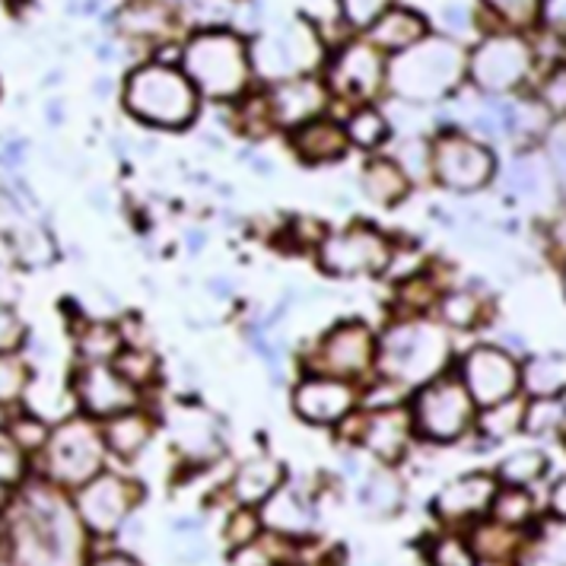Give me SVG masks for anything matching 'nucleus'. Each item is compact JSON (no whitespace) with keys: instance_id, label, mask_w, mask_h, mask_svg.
Wrapping results in <instances>:
<instances>
[{"instance_id":"052dcab7","label":"nucleus","mask_w":566,"mask_h":566,"mask_svg":"<svg viewBox=\"0 0 566 566\" xmlns=\"http://www.w3.org/2000/svg\"><path fill=\"white\" fill-rule=\"evenodd\" d=\"M0 566H17L13 560H0Z\"/></svg>"},{"instance_id":"de8ad7c7","label":"nucleus","mask_w":566,"mask_h":566,"mask_svg":"<svg viewBox=\"0 0 566 566\" xmlns=\"http://www.w3.org/2000/svg\"><path fill=\"white\" fill-rule=\"evenodd\" d=\"M29 328L13 306H0V354H20L27 347Z\"/></svg>"},{"instance_id":"aec40b11","label":"nucleus","mask_w":566,"mask_h":566,"mask_svg":"<svg viewBox=\"0 0 566 566\" xmlns=\"http://www.w3.org/2000/svg\"><path fill=\"white\" fill-rule=\"evenodd\" d=\"M261 528L283 541L306 538L315 525V506L296 488H277L261 503Z\"/></svg>"},{"instance_id":"f03ea898","label":"nucleus","mask_w":566,"mask_h":566,"mask_svg":"<svg viewBox=\"0 0 566 566\" xmlns=\"http://www.w3.org/2000/svg\"><path fill=\"white\" fill-rule=\"evenodd\" d=\"M449 357L452 340L439 322L423 315H405L379 335L376 373L388 386L420 388L437 379Z\"/></svg>"},{"instance_id":"8fccbe9b","label":"nucleus","mask_w":566,"mask_h":566,"mask_svg":"<svg viewBox=\"0 0 566 566\" xmlns=\"http://www.w3.org/2000/svg\"><path fill=\"white\" fill-rule=\"evenodd\" d=\"M544 159L551 166V176L554 181L566 188V122H557L547 130V140H544Z\"/></svg>"},{"instance_id":"9b49d317","label":"nucleus","mask_w":566,"mask_h":566,"mask_svg":"<svg viewBox=\"0 0 566 566\" xmlns=\"http://www.w3.org/2000/svg\"><path fill=\"white\" fill-rule=\"evenodd\" d=\"M496 172V159L481 140L462 130H446L430 144V179L449 191H478Z\"/></svg>"},{"instance_id":"37998d69","label":"nucleus","mask_w":566,"mask_h":566,"mask_svg":"<svg viewBox=\"0 0 566 566\" xmlns=\"http://www.w3.org/2000/svg\"><path fill=\"white\" fill-rule=\"evenodd\" d=\"M513 532L506 528V525H488V528H478L474 532V544H471V551L478 554V557H484V560H506L510 557V551H513Z\"/></svg>"},{"instance_id":"ea45409f","label":"nucleus","mask_w":566,"mask_h":566,"mask_svg":"<svg viewBox=\"0 0 566 566\" xmlns=\"http://www.w3.org/2000/svg\"><path fill=\"white\" fill-rule=\"evenodd\" d=\"M544 468H547V459L535 452V449H522V452H515L510 455L503 468H500V474H503V481L510 484V488H528V484H535L541 474H544Z\"/></svg>"},{"instance_id":"f8f14e48","label":"nucleus","mask_w":566,"mask_h":566,"mask_svg":"<svg viewBox=\"0 0 566 566\" xmlns=\"http://www.w3.org/2000/svg\"><path fill=\"white\" fill-rule=\"evenodd\" d=\"M137 503H140V488L112 471H99L93 481L74 490V510L83 528L99 538H112L134 515Z\"/></svg>"},{"instance_id":"423d86ee","label":"nucleus","mask_w":566,"mask_h":566,"mask_svg":"<svg viewBox=\"0 0 566 566\" xmlns=\"http://www.w3.org/2000/svg\"><path fill=\"white\" fill-rule=\"evenodd\" d=\"M105 455L108 449L99 420L80 413L52 427V437L42 449V471L45 481H52L61 490H77L103 471Z\"/></svg>"},{"instance_id":"a878e982","label":"nucleus","mask_w":566,"mask_h":566,"mask_svg":"<svg viewBox=\"0 0 566 566\" xmlns=\"http://www.w3.org/2000/svg\"><path fill=\"white\" fill-rule=\"evenodd\" d=\"M427 35V23L420 13H413L411 7H388L386 13L369 27V42L379 52H405L417 45Z\"/></svg>"},{"instance_id":"b1692460","label":"nucleus","mask_w":566,"mask_h":566,"mask_svg":"<svg viewBox=\"0 0 566 566\" xmlns=\"http://www.w3.org/2000/svg\"><path fill=\"white\" fill-rule=\"evenodd\" d=\"M360 188L366 201H373L382 210H395L408 195H411V179L405 176V169L388 159V156H373L360 172Z\"/></svg>"},{"instance_id":"9d476101","label":"nucleus","mask_w":566,"mask_h":566,"mask_svg":"<svg viewBox=\"0 0 566 566\" xmlns=\"http://www.w3.org/2000/svg\"><path fill=\"white\" fill-rule=\"evenodd\" d=\"M474 401L462 386V379H430L420 386L411 398L413 433L433 442H452L471 427L474 420Z\"/></svg>"},{"instance_id":"bb28decb","label":"nucleus","mask_w":566,"mask_h":566,"mask_svg":"<svg viewBox=\"0 0 566 566\" xmlns=\"http://www.w3.org/2000/svg\"><path fill=\"white\" fill-rule=\"evenodd\" d=\"M3 245H7L10 261L20 264V268H29V271L52 264L54 255H57L52 232L45 230V227H39V223H32V220H20L13 230H7Z\"/></svg>"},{"instance_id":"a211bd4d","label":"nucleus","mask_w":566,"mask_h":566,"mask_svg":"<svg viewBox=\"0 0 566 566\" xmlns=\"http://www.w3.org/2000/svg\"><path fill=\"white\" fill-rule=\"evenodd\" d=\"M347 423L357 427V442L366 452H373L379 462L395 464L408 452V442L413 437L411 411L398 405H382V408H366L347 417Z\"/></svg>"},{"instance_id":"6ab92c4d","label":"nucleus","mask_w":566,"mask_h":566,"mask_svg":"<svg viewBox=\"0 0 566 566\" xmlns=\"http://www.w3.org/2000/svg\"><path fill=\"white\" fill-rule=\"evenodd\" d=\"M264 105H268L271 128H303L312 118H322L328 105V83L315 77L283 80V83H274Z\"/></svg>"},{"instance_id":"680f3d73","label":"nucleus","mask_w":566,"mask_h":566,"mask_svg":"<svg viewBox=\"0 0 566 566\" xmlns=\"http://www.w3.org/2000/svg\"><path fill=\"white\" fill-rule=\"evenodd\" d=\"M564 286H566V271H564Z\"/></svg>"},{"instance_id":"5701e85b","label":"nucleus","mask_w":566,"mask_h":566,"mask_svg":"<svg viewBox=\"0 0 566 566\" xmlns=\"http://www.w3.org/2000/svg\"><path fill=\"white\" fill-rule=\"evenodd\" d=\"M103 427V439L105 449L118 459H137L147 442L154 437L156 420L154 413H147L144 408H130L125 413H115L99 423Z\"/></svg>"},{"instance_id":"e433bc0d","label":"nucleus","mask_w":566,"mask_h":566,"mask_svg":"<svg viewBox=\"0 0 566 566\" xmlns=\"http://www.w3.org/2000/svg\"><path fill=\"white\" fill-rule=\"evenodd\" d=\"M490 510H493V518L500 525L515 528V525H525L535 515V496L528 493V488H503L496 490Z\"/></svg>"},{"instance_id":"2eb2a0df","label":"nucleus","mask_w":566,"mask_h":566,"mask_svg":"<svg viewBox=\"0 0 566 566\" xmlns=\"http://www.w3.org/2000/svg\"><path fill=\"white\" fill-rule=\"evenodd\" d=\"M462 386L468 388L471 401L478 408H493L500 401H510L522 388V366L510 350L496 344H481L462 360Z\"/></svg>"},{"instance_id":"864d4df0","label":"nucleus","mask_w":566,"mask_h":566,"mask_svg":"<svg viewBox=\"0 0 566 566\" xmlns=\"http://www.w3.org/2000/svg\"><path fill=\"white\" fill-rule=\"evenodd\" d=\"M433 564L437 566H474V551L464 544V541L459 538H439L437 544H433Z\"/></svg>"},{"instance_id":"4be33fe9","label":"nucleus","mask_w":566,"mask_h":566,"mask_svg":"<svg viewBox=\"0 0 566 566\" xmlns=\"http://www.w3.org/2000/svg\"><path fill=\"white\" fill-rule=\"evenodd\" d=\"M118 27L130 39L163 42L179 27V13L166 0H128L118 13Z\"/></svg>"},{"instance_id":"4c0bfd02","label":"nucleus","mask_w":566,"mask_h":566,"mask_svg":"<svg viewBox=\"0 0 566 566\" xmlns=\"http://www.w3.org/2000/svg\"><path fill=\"white\" fill-rule=\"evenodd\" d=\"M115 369L128 379L134 388H150L159 376V360L150 347H125L118 357H115Z\"/></svg>"},{"instance_id":"2f4dec72","label":"nucleus","mask_w":566,"mask_h":566,"mask_svg":"<svg viewBox=\"0 0 566 566\" xmlns=\"http://www.w3.org/2000/svg\"><path fill=\"white\" fill-rule=\"evenodd\" d=\"M510 191H513L515 198H547L551 191H554V176H551V166H547V159H541V156H518L513 163V169H510Z\"/></svg>"},{"instance_id":"bf43d9fd","label":"nucleus","mask_w":566,"mask_h":566,"mask_svg":"<svg viewBox=\"0 0 566 566\" xmlns=\"http://www.w3.org/2000/svg\"><path fill=\"white\" fill-rule=\"evenodd\" d=\"M7 510H10V488L0 484V518L7 515Z\"/></svg>"},{"instance_id":"dca6fc26","label":"nucleus","mask_w":566,"mask_h":566,"mask_svg":"<svg viewBox=\"0 0 566 566\" xmlns=\"http://www.w3.org/2000/svg\"><path fill=\"white\" fill-rule=\"evenodd\" d=\"M474 83L488 93H510L532 74V49L522 35H488L468 61Z\"/></svg>"},{"instance_id":"c03bdc74","label":"nucleus","mask_w":566,"mask_h":566,"mask_svg":"<svg viewBox=\"0 0 566 566\" xmlns=\"http://www.w3.org/2000/svg\"><path fill=\"white\" fill-rule=\"evenodd\" d=\"M566 420V405L560 398H535V405L525 411V427L532 433H557Z\"/></svg>"},{"instance_id":"6e6552de","label":"nucleus","mask_w":566,"mask_h":566,"mask_svg":"<svg viewBox=\"0 0 566 566\" xmlns=\"http://www.w3.org/2000/svg\"><path fill=\"white\" fill-rule=\"evenodd\" d=\"M376 350L379 335L363 318H340L315 340L306 369L360 386L366 376L376 373Z\"/></svg>"},{"instance_id":"603ef678","label":"nucleus","mask_w":566,"mask_h":566,"mask_svg":"<svg viewBox=\"0 0 566 566\" xmlns=\"http://www.w3.org/2000/svg\"><path fill=\"white\" fill-rule=\"evenodd\" d=\"M258 528H261V518H258V513H252V506H245V510L230 515V522H227V541H230L232 547H245V544L258 541Z\"/></svg>"},{"instance_id":"f257e3e1","label":"nucleus","mask_w":566,"mask_h":566,"mask_svg":"<svg viewBox=\"0 0 566 566\" xmlns=\"http://www.w3.org/2000/svg\"><path fill=\"white\" fill-rule=\"evenodd\" d=\"M3 518L10 560L17 566H83L86 528L74 500L52 481L27 484Z\"/></svg>"},{"instance_id":"09e8293b","label":"nucleus","mask_w":566,"mask_h":566,"mask_svg":"<svg viewBox=\"0 0 566 566\" xmlns=\"http://www.w3.org/2000/svg\"><path fill=\"white\" fill-rule=\"evenodd\" d=\"M401 169H405V176L411 181L420 179H430V144L427 140H408V144H401V150H398V159H395Z\"/></svg>"},{"instance_id":"7c9ffc66","label":"nucleus","mask_w":566,"mask_h":566,"mask_svg":"<svg viewBox=\"0 0 566 566\" xmlns=\"http://www.w3.org/2000/svg\"><path fill=\"white\" fill-rule=\"evenodd\" d=\"M522 388L532 398L566 395V354H541L522 366Z\"/></svg>"},{"instance_id":"f704fd0d","label":"nucleus","mask_w":566,"mask_h":566,"mask_svg":"<svg viewBox=\"0 0 566 566\" xmlns=\"http://www.w3.org/2000/svg\"><path fill=\"white\" fill-rule=\"evenodd\" d=\"M32 388V363L20 354H0V408H17Z\"/></svg>"},{"instance_id":"13d9d810","label":"nucleus","mask_w":566,"mask_h":566,"mask_svg":"<svg viewBox=\"0 0 566 566\" xmlns=\"http://www.w3.org/2000/svg\"><path fill=\"white\" fill-rule=\"evenodd\" d=\"M551 503H554V513L560 515L566 522V478L554 488V496H551Z\"/></svg>"},{"instance_id":"412c9836","label":"nucleus","mask_w":566,"mask_h":566,"mask_svg":"<svg viewBox=\"0 0 566 566\" xmlns=\"http://www.w3.org/2000/svg\"><path fill=\"white\" fill-rule=\"evenodd\" d=\"M290 144H293V154L300 156L303 163H310V166L337 163L340 156L350 150L347 130L332 118H312L303 128L290 130Z\"/></svg>"},{"instance_id":"3c124183","label":"nucleus","mask_w":566,"mask_h":566,"mask_svg":"<svg viewBox=\"0 0 566 566\" xmlns=\"http://www.w3.org/2000/svg\"><path fill=\"white\" fill-rule=\"evenodd\" d=\"M337 3L344 20L354 29H369L391 7V0H337Z\"/></svg>"},{"instance_id":"39448f33","label":"nucleus","mask_w":566,"mask_h":566,"mask_svg":"<svg viewBox=\"0 0 566 566\" xmlns=\"http://www.w3.org/2000/svg\"><path fill=\"white\" fill-rule=\"evenodd\" d=\"M464 74V52L459 42L442 35H423L417 45L398 52L386 64L388 90L405 103H437L459 86Z\"/></svg>"},{"instance_id":"4468645a","label":"nucleus","mask_w":566,"mask_h":566,"mask_svg":"<svg viewBox=\"0 0 566 566\" xmlns=\"http://www.w3.org/2000/svg\"><path fill=\"white\" fill-rule=\"evenodd\" d=\"M293 411L310 427H340L350 413L360 411L363 391L357 382L325 376V373H306L293 386Z\"/></svg>"},{"instance_id":"ddd939ff","label":"nucleus","mask_w":566,"mask_h":566,"mask_svg":"<svg viewBox=\"0 0 566 566\" xmlns=\"http://www.w3.org/2000/svg\"><path fill=\"white\" fill-rule=\"evenodd\" d=\"M71 395L77 401L80 413L99 423L115 413L140 408V388L130 386L115 369V363H77L71 376Z\"/></svg>"},{"instance_id":"c756f323","label":"nucleus","mask_w":566,"mask_h":566,"mask_svg":"<svg viewBox=\"0 0 566 566\" xmlns=\"http://www.w3.org/2000/svg\"><path fill=\"white\" fill-rule=\"evenodd\" d=\"M172 430H176V446L195 462H207L220 452V437L205 411L176 413Z\"/></svg>"},{"instance_id":"c85d7f7f","label":"nucleus","mask_w":566,"mask_h":566,"mask_svg":"<svg viewBox=\"0 0 566 566\" xmlns=\"http://www.w3.org/2000/svg\"><path fill=\"white\" fill-rule=\"evenodd\" d=\"M283 488V464L274 459H252L232 478V496L239 506H261L271 493Z\"/></svg>"},{"instance_id":"1a4fd4ad","label":"nucleus","mask_w":566,"mask_h":566,"mask_svg":"<svg viewBox=\"0 0 566 566\" xmlns=\"http://www.w3.org/2000/svg\"><path fill=\"white\" fill-rule=\"evenodd\" d=\"M249 54H252L255 77L268 83L310 77L322 61V39L306 20H296L277 32H261L249 45Z\"/></svg>"},{"instance_id":"4d7b16f0","label":"nucleus","mask_w":566,"mask_h":566,"mask_svg":"<svg viewBox=\"0 0 566 566\" xmlns=\"http://www.w3.org/2000/svg\"><path fill=\"white\" fill-rule=\"evenodd\" d=\"M446 23H449V27L455 29H468V23H471V20H468V10H464L462 3H459V7H449V10H446Z\"/></svg>"},{"instance_id":"393cba45","label":"nucleus","mask_w":566,"mask_h":566,"mask_svg":"<svg viewBox=\"0 0 566 566\" xmlns=\"http://www.w3.org/2000/svg\"><path fill=\"white\" fill-rule=\"evenodd\" d=\"M496 496V484L488 474H468L462 481L449 484L437 496V513L442 518H468V515L488 513Z\"/></svg>"},{"instance_id":"49530a36","label":"nucleus","mask_w":566,"mask_h":566,"mask_svg":"<svg viewBox=\"0 0 566 566\" xmlns=\"http://www.w3.org/2000/svg\"><path fill=\"white\" fill-rule=\"evenodd\" d=\"M490 10L506 23V27L515 29H525L532 27L535 20H538L541 7H544V0H484Z\"/></svg>"},{"instance_id":"a18cd8bd","label":"nucleus","mask_w":566,"mask_h":566,"mask_svg":"<svg viewBox=\"0 0 566 566\" xmlns=\"http://www.w3.org/2000/svg\"><path fill=\"white\" fill-rule=\"evenodd\" d=\"M532 566H566V522L544 528L532 554Z\"/></svg>"},{"instance_id":"20e7f679","label":"nucleus","mask_w":566,"mask_h":566,"mask_svg":"<svg viewBox=\"0 0 566 566\" xmlns=\"http://www.w3.org/2000/svg\"><path fill=\"white\" fill-rule=\"evenodd\" d=\"M198 90L176 64L147 61L125 80V108L147 128H188L198 118Z\"/></svg>"},{"instance_id":"f3484780","label":"nucleus","mask_w":566,"mask_h":566,"mask_svg":"<svg viewBox=\"0 0 566 566\" xmlns=\"http://www.w3.org/2000/svg\"><path fill=\"white\" fill-rule=\"evenodd\" d=\"M386 83V61L373 42H350L340 54H335L328 71V93L357 105H369V99Z\"/></svg>"},{"instance_id":"58836bf2","label":"nucleus","mask_w":566,"mask_h":566,"mask_svg":"<svg viewBox=\"0 0 566 566\" xmlns=\"http://www.w3.org/2000/svg\"><path fill=\"white\" fill-rule=\"evenodd\" d=\"M7 433L17 439V446L29 455V452H42L45 449V442L52 437V427H49V420L42 413L29 411L27 408V411H20L10 420Z\"/></svg>"},{"instance_id":"473e14b6","label":"nucleus","mask_w":566,"mask_h":566,"mask_svg":"<svg viewBox=\"0 0 566 566\" xmlns=\"http://www.w3.org/2000/svg\"><path fill=\"white\" fill-rule=\"evenodd\" d=\"M360 500H363V506L376 515H395L398 510H401L405 488H401L398 474L391 471V464L379 468V471H373V474L366 478V484H363L360 490Z\"/></svg>"},{"instance_id":"a19ab883","label":"nucleus","mask_w":566,"mask_h":566,"mask_svg":"<svg viewBox=\"0 0 566 566\" xmlns=\"http://www.w3.org/2000/svg\"><path fill=\"white\" fill-rule=\"evenodd\" d=\"M525 423V408L510 398V401H500L493 408H484V417H481V430L488 433L490 439H503L515 433L518 427Z\"/></svg>"},{"instance_id":"c9c22d12","label":"nucleus","mask_w":566,"mask_h":566,"mask_svg":"<svg viewBox=\"0 0 566 566\" xmlns=\"http://www.w3.org/2000/svg\"><path fill=\"white\" fill-rule=\"evenodd\" d=\"M484 315V303L478 293L471 290H455V293H446L439 300V318L449 325V328H459V332H468L481 322Z\"/></svg>"},{"instance_id":"cd10ccee","label":"nucleus","mask_w":566,"mask_h":566,"mask_svg":"<svg viewBox=\"0 0 566 566\" xmlns=\"http://www.w3.org/2000/svg\"><path fill=\"white\" fill-rule=\"evenodd\" d=\"M125 350V335L118 325L103 318H80L74 325L77 363H112Z\"/></svg>"},{"instance_id":"79ce46f5","label":"nucleus","mask_w":566,"mask_h":566,"mask_svg":"<svg viewBox=\"0 0 566 566\" xmlns=\"http://www.w3.org/2000/svg\"><path fill=\"white\" fill-rule=\"evenodd\" d=\"M29 455L17 446V439L7 430H0V484L7 488H20L27 481Z\"/></svg>"},{"instance_id":"7ed1b4c3","label":"nucleus","mask_w":566,"mask_h":566,"mask_svg":"<svg viewBox=\"0 0 566 566\" xmlns=\"http://www.w3.org/2000/svg\"><path fill=\"white\" fill-rule=\"evenodd\" d=\"M181 71L198 90V96L213 103L239 99L255 77L249 42L232 29H198L181 49Z\"/></svg>"},{"instance_id":"0eeeda50","label":"nucleus","mask_w":566,"mask_h":566,"mask_svg":"<svg viewBox=\"0 0 566 566\" xmlns=\"http://www.w3.org/2000/svg\"><path fill=\"white\" fill-rule=\"evenodd\" d=\"M318 268L337 281H357L386 274L395 261V245L386 232L369 223H350L344 230H328L315 249Z\"/></svg>"},{"instance_id":"6e6d98bb","label":"nucleus","mask_w":566,"mask_h":566,"mask_svg":"<svg viewBox=\"0 0 566 566\" xmlns=\"http://www.w3.org/2000/svg\"><path fill=\"white\" fill-rule=\"evenodd\" d=\"M86 566H144V564H137L130 554H105V557H96L93 564H86Z\"/></svg>"},{"instance_id":"72a5a7b5","label":"nucleus","mask_w":566,"mask_h":566,"mask_svg":"<svg viewBox=\"0 0 566 566\" xmlns=\"http://www.w3.org/2000/svg\"><path fill=\"white\" fill-rule=\"evenodd\" d=\"M344 130H347L350 147H360V150H379V147L388 140V134H391V122H388L379 108H373V105H360V108H354V115L347 118Z\"/></svg>"},{"instance_id":"5fc2aeb1","label":"nucleus","mask_w":566,"mask_h":566,"mask_svg":"<svg viewBox=\"0 0 566 566\" xmlns=\"http://www.w3.org/2000/svg\"><path fill=\"white\" fill-rule=\"evenodd\" d=\"M23 300V283L17 277V268L10 258H0V306H13Z\"/></svg>"}]
</instances>
